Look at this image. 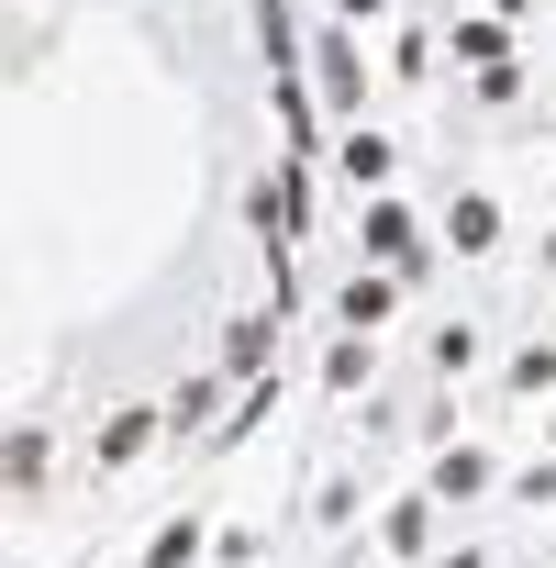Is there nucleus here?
<instances>
[{
  "label": "nucleus",
  "mask_w": 556,
  "mask_h": 568,
  "mask_svg": "<svg viewBox=\"0 0 556 568\" xmlns=\"http://www.w3.org/2000/svg\"><path fill=\"white\" fill-rule=\"evenodd\" d=\"M45 457H56V446H45V424H23V435H12V490H23V501L45 490Z\"/></svg>",
  "instance_id": "nucleus-18"
},
{
  "label": "nucleus",
  "mask_w": 556,
  "mask_h": 568,
  "mask_svg": "<svg viewBox=\"0 0 556 568\" xmlns=\"http://www.w3.org/2000/svg\"><path fill=\"white\" fill-rule=\"evenodd\" d=\"M434 223L401 201V190H379V201H357V267H390L401 278V291H423V278H434Z\"/></svg>",
  "instance_id": "nucleus-1"
},
{
  "label": "nucleus",
  "mask_w": 556,
  "mask_h": 568,
  "mask_svg": "<svg viewBox=\"0 0 556 568\" xmlns=\"http://www.w3.org/2000/svg\"><path fill=\"white\" fill-rule=\"evenodd\" d=\"M434 568H490V557H478V546H456V557H434Z\"/></svg>",
  "instance_id": "nucleus-22"
},
{
  "label": "nucleus",
  "mask_w": 556,
  "mask_h": 568,
  "mask_svg": "<svg viewBox=\"0 0 556 568\" xmlns=\"http://www.w3.org/2000/svg\"><path fill=\"white\" fill-rule=\"evenodd\" d=\"M401 302H412V291H401V278H390V267H357V278H346V291H334V335H379V324H390Z\"/></svg>",
  "instance_id": "nucleus-4"
},
{
  "label": "nucleus",
  "mask_w": 556,
  "mask_h": 568,
  "mask_svg": "<svg viewBox=\"0 0 556 568\" xmlns=\"http://www.w3.org/2000/svg\"><path fill=\"white\" fill-rule=\"evenodd\" d=\"M545 424H556V413H545Z\"/></svg>",
  "instance_id": "nucleus-24"
},
{
  "label": "nucleus",
  "mask_w": 556,
  "mask_h": 568,
  "mask_svg": "<svg viewBox=\"0 0 556 568\" xmlns=\"http://www.w3.org/2000/svg\"><path fill=\"white\" fill-rule=\"evenodd\" d=\"M212 368H223L234 390H245V379H267V368H278V313H234V324H223V357H212Z\"/></svg>",
  "instance_id": "nucleus-5"
},
{
  "label": "nucleus",
  "mask_w": 556,
  "mask_h": 568,
  "mask_svg": "<svg viewBox=\"0 0 556 568\" xmlns=\"http://www.w3.org/2000/svg\"><path fill=\"white\" fill-rule=\"evenodd\" d=\"M368 357H379V335H334V346H323V390L357 402V390H368Z\"/></svg>",
  "instance_id": "nucleus-13"
},
{
  "label": "nucleus",
  "mask_w": 556,
  "mask_h": 568,
  "mask_svg": "<svg viewBox=\"0 0 556 568\" xmlns=\"http://www.w3.org/2000/svg\"><path fill=\"white\" fill-rule=\"evenodd\" d=\"M156 435H167V402H123V413H112V424L90 435V468H134V457H145Z\"/></svg>",
  "instance_id": "nucleus-6"
},
{
  "label": "nucleus",
  "mask_w": 556,
  "mask_h": 568,
  "mask_svg": "<svg viewBox=\"0 0 556 568\" xmlns=\"http://www.w3.org/2000/svg\"><path fill=\"white\" fill-rule=\"evenodd\" d=\"M390 12H401V0H334V23H357V34H368V23H390Z\"/></svg>",
  "instance_id": "nucleus-20"
},
{
  "label": "nucleus",
  "mask_w": 556,
  "mask_h": 568,
  "mask_svg": "<svg viewBox=\"0 0 556 568\" xmlns=\"http://www.w3.org/2000/svg\"><path fill=\"white\" fill-rule=\"evenodd\" d=\"M501 390H512V402H534V390H556V335H534V346H512V368H501Z\"/></svg>",
  "instance_id": "nucleus-14"
},
{
  "label": "nucleus",
  "mask_w": 556,
  "mask_h": 568,
  "mask_svg": "<svg viewBox=\"0 0 556 568\" xmlns=\"http://www.w3.org/2000/svg\"><path fill=\"white\" fill-rule=\"evenodd\" d=\"M223 390H234L223 368H189V379L167 390V435H223Z\"/></svg>",
  "instance_id": "nucleus-8"
},
{
  "label": "nucleus",
  "mask_w": 556,
  "mask_h": 568,
  "mask_svg": "<svg viewBox=\"0 0 556 568\" xmlns=\"http://www.w3.org/2000/svg\"><path fill=\"white\" fill-rule=\"evenodd\" d=\"M379 546H390V557H434V490H412V501H390V524H379Z\"/></svg>",
  "instance_id": "nucleus-12"
},
{
  "label": "nucleus",
  "mask_w": 556,
  "mask_h": 568,
  "mask_svg": "<svg viewBox=\"0 0 556 568\" xmlns=\"http://www.w3.org/2000/svg\"><path fill=\"white\" fill-rule=\"evenodd\" d=\"M334 179H346L357 201H379V190L401 179V145H390L379 123H346V134H334Z\"/></svg>",
  "instance_id": "nucleus-3"
},
{
  "label": "nucleus",
  "mask_w": 556,
  "mask_h": 568,
  "mask_svg": "<svg viewBox=\"0 0 556 568\" xmlns=\"http://www.w3.org/2000/svg\"><path fill=\"white\" fill-rule=\"evenodd\" d=\"M434 57H445V34H423V23H401V34H390V57H379V79H401V90H423V79H434Z\"/></svg>",
  "instance_id": "nucleus-11"
},
{
  "label": "nucleus",
  "mask_w": 556,
  "mask_h": 568,
  "mask_svg": "<svg viewBox=\"0 0 556 568\" xmlns=\"http://www.w3.org/2000/svg\"><path fill=\"white\" fill-rule=\"evenodd\" d=\"M434 234H445V245H456V256H490V245H501V201H490V190H456V201H445V223H434Z\"/></svg>",
  "instance_id": "nucleus-9"
},
{
  "label": "nucleus",
  "mask_w": 556,
  "mask_h": 568,
  "mask_svg": "<svg viewBox=\"0 0 556 568\" xmlns=\"http://www.w3.org/2000/svg\"><path fill=\"white\" fill-rule=\"evenodd\" d=\"M312 90H323L334 134L368 123V45H357V23H323V34H312Z\"/></svg>",
  "instance_id": "nucleus-2"
},
{
  "label": "nucleus",
  "mask_w": 556,
  "mask_h": 568,
  "mask_svg": "<svg viewBox=\"0 0 556 568\" xmlns=\"http://www.w3.org/2000/svg\"><path fill=\"white\" fill-rule=\"evenodd\" d=\"M200 546H212V535H200V513H167V524L145 535V568H189Z\"/></svg>",
  "instance_id": "nucleus-15"
},
{
  "label": "nucleus",
  "mask_w": 556,
  "mask_h": 568,
  "mask_svg": "<svg viewBox=\"0 0 556 568\" xmlns=\"http://www.w3.org/2000/svg\"><path fill=\"white\" fill-rule=\"evenodd\" d=\"M478 12H501V23H523V12H534V0H478Z\"/></svg>",
  "instance_id": "nucleus-21"
},
{
  "label": "nucleus",
  "mask_w": 556,
  "mask_h": 568,
  "mask_svg": "<svg viewBox=\"0 0 556 568\" xmlns=\"http://www.w3.org/2000/svg\"><path fill=\"white\" fill-rule=\"evenodd\" d=\"M490 479H501V468H490V446H445V457H434V479H423V490H434V501H478V490H490Z\"/></svg>",
  "instance_id": "nucleus-10"
},
{
  "label": "nucleus",
  "mask_w": 556,
  "mask_h": 568,
  "mask_svg": "<svg viewBox=\"0 0 556 568\" xmlns=\"http://www.w3.org/2000/svg\"><path fill=\"white\" fill-rule=\"evenodd\" d=\"M523 79H534L523 57H512V68H478V79H467V101H478V112H512V101H523Z\"/></svg>",
  "instance_id": "nucleus-17"
},
{
  "label": "nucleus",
  "mask_w": 556,
  "mask_h": 568,
  "mask_svg": "<svg viewBox=\"0 0 556 568\" xmlns=\"http://www.w3.org/2000/svg\"><path fill=\"white\" fill-rule=\"evenodd\" d=\"M434 368L467 379V368H478V324H445V335H434Z\"/></svg>",
  "instance_id": "nucleus-19"
},
{
  "label": "nucleus",
  "mask_w": 556,
  "mask_h": 568,
  "mask_svg": "<svg viewBox=\"0 0 556 568\" xmlns=\"http://www.w3.org/2000/svg\"><path fill=\"white\" fill-rule=\"evenodd\" d=\"M545 267H556V234H545Z\"/></svg>",
  "instance_id": "nucleus-23"
},
{
  "label": "nucleus",
  "mask_w": 556,
  "mask_h": 568,
  "mask_svg": "<svg viewBox=\"0 0 556 568\" xmlns=\"http://www.w3.org/2000/svg\"><path fill=\"white\" fill-rule=\"evenodd\" d=\"M445 57H456V68L478 79V68H512L523 45H512V23H501V12H456V34H445Z\"/></svg>",
  "instance_id": "nucleus-7"
},
{
  "label": "nucleus",
  "mask_w": 556,
  "mask_h": 568,
  "mask_svg": "<svg viewBox=\"0 0 556 568\" xmlns=\"http://www.w3.org/2000/svg\"><path fill=\"white\" fill-rule=\"evenodd\" d=\"M267 413H278V379H245V390H234V413H223V435H212V446H245V435H256V424H267Z\"/></svg>",
  "instance_id": "nucleus-16"
}]
</instances>
